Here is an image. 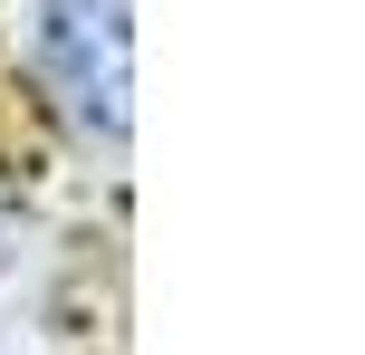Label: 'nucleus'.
Masks as SVG:
<instances>
[{
    "label": "nucleus",
    "instance_id": "obj_1",
    "mask_svg": "<svg viewBox=\"0 0 365 355\" xmlns=\"http://www.w3.org/2000/svg\"><path fill=\"white\" fill-rule=\"evenodd\" d=\"M0 96L58 173H125L135 0H0Z\"/></svg>",
    "mask_w": 365,
    "mask_h": 355
}]
</instances>
